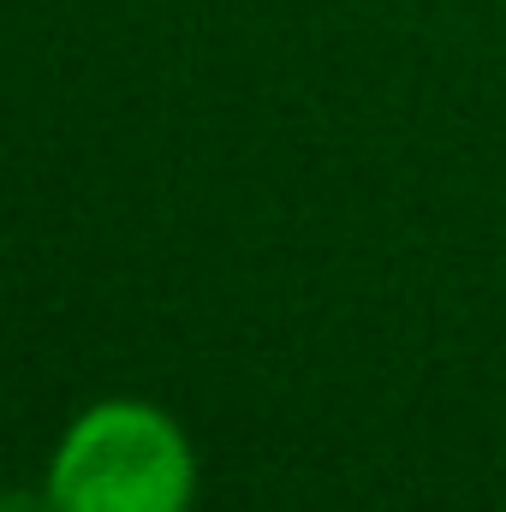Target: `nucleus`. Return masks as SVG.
<instances>
[{"mask_svg": "<svg viewBox=\"0 0 506 512\" xmlns=\"http://www.w3.org/2000/svg\"><path fill=\"white\" fill-rule=\"evenodd\" d=\"M191 501L197 453L149 399L84 405L48 459V512H191Z\"/></svg>", "mask_w": 506, "mask_h": 512, "instance_id": "f257e3e1", "label": "nucleus"}]
</instances>
